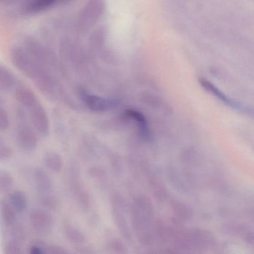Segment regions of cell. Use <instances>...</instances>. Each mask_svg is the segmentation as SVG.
Returning a JSON list of instances; mask_svg holds the SVG:
<instances>
[{
    "mask_svg": "<svg viewBox=\"0 0 254 254\" xmlns=\"http://www.w3.org/2000/svg\"><path fill=\"white\" fill-rule=\"evenodd\" d=\"M9 54L12 64L29 79L32 80L38 90L48 99L62 101L74 109L76 108V104L59 78L41 64L24 47L14 46Z\"/></svg>",
    "mask_w": 254,
    "mask_h": 254,
    "instance_id": "obj_1",
    "label": "cell"
},
{
    "mask_svg": "<svg viewBox=\"0 0 254 254\" xmlns=\"http://www.w3.org/2000/svg\"><path fill=\"white\" fill-rule=\"evenodd\" d=\"M23 47L49 70L55 75L66 78L69 75L66 65L50 49L39 41L29 37L23 41Z\"/></svg>",
    "mask_w": 254,
    "mask_h": 254,
    "instance_id": "obj_2",
    "label": "cell"
},
{
    "mask_svg": "<svg viewBox=\"0 0 254 254\" xmlns=\"http://www.w3.org/2000/svg\"><path fill=\"white\" fill-rule=\"evenodd\" d=\"M77 93L85 106L93 112H105L114 109L118 105V102L115 99L90 94L84 87H78Z\"/></svg>",
    "mask_w": 254,
    "mask_h": 254,
    "instance_id": "obj_3",
    "label": "cell"
},
{
    "mask_svg": "<svg viewBox=\"0 0 254 254\" xmlns=\"http://www.w3.org/2000/svg\"><path fill=\"white\" fill-rule=\"evenodd\" d=\"M103 9V0H89L78 16L80 29L86 30L93 26L102 15Z\"/></svg>",
    "mask_w": 254,
    "mask_h": 254,
    "instance_id": "obj_4",
    "label": "cell"
},
{
    "mask_svg": "<svg viewBox=\"0 0 254 254\" xmlns=\"http://www.w3.org/2000/svg\"><path fill=\"white\" fill-rule=\"evenodd\" d=\"M16 142L22 151L33 152L38 148V140L35 130L24 123H20L16 128Z\"/></svg>",
    "mask_w": 254,
    "mask_h": 254,
    "instance_id": "obj_5",
    "label": "cell"
},
{
    "mask_svg": "<svg viewBox=\"0 0 254 254\" xmlns=\"http://www.w3.org/2000/svg\"><path fill=\"white\" fill-rule=\"evenodd\" d=\"M29 223L35 232L40 234H49L54 227V218L53 215L41 209L31 211L29 215Z\"/></svg>",
    "mask_w": 254,
    "mask_h": 254,
    "instance_id": "obj_6",
    "label": "cell"
},
{
    "mask_svg": "<svg viewBox=\"0 0 254 254\" xmlns=\"http://www.w3.org/2000/svg\"><path fill=\"white\" fill-rule=\"evenodd\" d=\"M29 114L36 131L43 137L48 136L50 131V119L44 107L38 102L29 108Z\"/></svg>",
    "mask_w": 254,
    "mask_h": 254,
    "instance_id": "obj_7",
    "label": "cell"
},
{
    "mask_svg": "<svg viewBox=\"0 0 254 254\" xmlns=\"http://www.w3.org/2000/svg\"><path fill=\"white\" fill-rule=\"evenodd\" d=\"M198 81L203 89H205L206 91L209 92L211 94L215 96L217 99L221 100L223 103L225 104L227 106L230 107L233 109L249 114V108L243 106V105L236 102V101L233 100V99H230L228 96H226L223 92H221V90H220L216 86L214 85L210 81L203 78H199Z\"/></svg>",
    "mask_w": 254,
    "mask_h": 254,
    "instance_id": "obj_8",
    "label": "cell"
},
{
    "mask_svg": "<svg viewBox=\"0 0 254 254\" xmlns=\"http://www.w3.org/2000/svg\"><path fill=\"white\" fill-rule=\"evenodd\" d=\"M33 179L35 188L41 194H48L53 191V180L42 168H35L33 172Z\"/></svg>",
    "mask_w": 254,
    "mask_h": 254,
    "instance_id": "obj_9",
    "label": "cell"
},
{
    "mask_svg": "<svg viewBox=\"0 0 254 254\" xmlns=\"http://www.w3.org/2000/svg\"><path fill=\"white\" fill-rule=\"evenodd\" d=\"M58 0H29L23 7V14L35 15L50 9Z\"/></svg>",
    "mask_w": 254,
    "mask_h": 254,
    "instance_id": "obj_10",
    "label": "cell"
},
{
    "mask_svg": "<svg viewBox=\"0 0 254 254\" xmlns=\"http://www.w3.org/2000/svg\"><path fill=\"white\" fill-rule=\"evenodd\" d=\"M16 99L17 102L25 108H30L38 103V98L35 96V93L30 89L23 86H19L15 90Z\"/></svg>",
    "mask_w": 254,
    "mask_h": 254,
    "instance_id": "obj_11",
    "label": "cell"
},
{
    "mask_svg": "<svg viewBox=\"0 0 254 254\" xmlns=\"http://www.w3.org/2000/svg\"><path fill=\"white\" fill-rule=\"evenodd\" d=\"M44 162L47 169L54 173H60L64 167L63 157L56 151H47L44 156Z\"/></svg>",
    "mask_w": 254,
    "mask_h": 254,
    "instance_id": "obj_12",
    "label": "cell"
},
{
    "mask_svg": "<svg viewBox=\"0 0 254 254\" xmlns=\"http://www.w3.org/2000/svg\"><path fill=\"white\" fill-rule=\"evenodd\" d=\"M0 218L7 227L17 222V212L7 200H0Z\"/></svg>",
    "mask_w": 254,
    "mask_h": 254,
    "instance_id": "obj_13",
    "label": "cell"
},
{
    "mask_svg": "<svg viewBox=\"0 0 254 254\" xmlns=\"http://www.w3.org/2000/svg\"><path fill=\"white\" fill-rule=\"evenodd\" d=\"M17 84L15 75L5 65L0 64V90L8 91Z\"/></svg>",
    "mask_w": 254,
    "mask_h": 254,
    "instance_id": "obj_14",
    "label": "cell"
},
{
    "mask_svg": "<svg viewBox=\"0 0 254 254\" xmlns=\"http://www.w3.org/2000/svg\"><path fill=\"white\" fill-rule=\"evenodd\" d=\"M8 202L18 213H23L25 212L27 209L29 204L26 194L20 190H14L10 193Z\"/></svg>",
    "mask_w": 254,
    "mask_h": 254,
    "instance_id": "obj_15",
    "label": "cell"
},
{
    "mask_svg": "<svg viewBox=\"0 0 254 254\" xmlns=\"http://www.w3.org/2000/svg\"><path fill=\"white\" fill-rule=\"evenodd\" d=\"M65 237L71 242V243L79 244L84 243L86 240L85 235L77 227L74 226L67 225L64 227V230Z\"/></svg>",
    "mask_w": 254,
    "mask_h": 254,
    "instance_id": "obj_16",
    "label": "cell"
},
{
    "mask_svg": "<svg viewBox=\"0 0 254 254\" xmlns=\"http://www.w3.org/2000/svg\"><path fill=\"white\" fill-rule=\"evenodd\" d=\"M126 114L127 117H130V119L136 122L138 126H139V130H140L141 133L143 134V136H148L149 132H148V124H147L145 117L141 113L136 111H133V110H128V111H126Z\"/></svg>",
    "mask_w": 254,
    "mask_h": 254,
    "instance_id": "obj_17",
    "label": "cell"
},
{
    "mask_svg": "<svg viewBox=\"0 0 254 254\" xmlns=\"http://www.w3.org/2000/svg\"><path fill=\"white\" fill-rule=\"evenodd\" d=\"M8 227H10V239H12L20 244L23 243L26 240V228L23 224L16 222Z\"/></svg>",
    "mask_w": 254,
    "mask_h": 254,
    "instance_id": "obj_18",
    "label": "cell"
},
{
    "mask_svg": "<svg viewBox=\"0 0 254 254\" xmlns=\"http://www.w3.org/2000/svg\"><path fill=\"white\" fill-rule=\"evenodd\" d=\"M40 203L44 207L53 211L57 210L60 206L59 199L55 196L51 195L50 193L42 194L40 198Z\"/></svg>",
    "mask_w": 254,
    "mask_h": 254,
    "instance_id": "obj_19",
    "label": "cell"
},
{
    "mask_svg": "<svg viewBox=\"0 0 254 254\" xmlns=\"http://www.w3.org/2000/svg\"><path fill=\"white\" fill-rule=\"evenodd\" d=\"M14 184V178L9 172L1 169L0 170V191L9 190Z\"/></svg>",
    "mask_w": 254,
    "mask_h": 254,
    "instance_id": "obj_20",
    "label": "cell"
},
{
    "mask_svg": "<svg viewBox=\"0 0 254 254\" xmlns=\"http://www.w3.org/2000/svg\"><path fill=\"white\" fill-rule=\"evenodd\" d=\"M3 252L5 254H20L23 253L21 244L9 239L4 244Z\"/></svg>",
    "mask_w": 254,
    "mask_h": 254,
    "instance_id": "obj_21",
    "label": "cell"
},
{
    "mask_svg": "<svg viewBox=\"0 0 254 254\" xmlns=\"http://www.w3.org/2000/svg\"><path fill=\"white\" fill-rule=\"evenodd\" d=\"M9 126V115L3 107H0V130L5 131L8 130Z\"/></svg>",
    "mask_w": 254,
    "mask_h": 254,
    "instance_id": "obj_22",
    "label": "cell"
},
{
    "mask_svg": "<svg viewBox=\"0 0 254 254\" xmlns=\"http://www.w3.org/2000/svg\"><path fill=\"white\" fill-rule=\"evenodd\" d=\"M14 155L11 147L0 142V162L8 161Z\"/></svg>",
    "mask_w": 254,
    "mask_h": 254,
    "instance_id": "obj_23",
    "label": "cell"
},
{
    "mask_svg": "<svg viewBox=\"0 0 254 254\" xmlns=\"http://www.w3.org/2000/svg\"><path fill=\"white\" fill-rule=\"evenodd\" d=\"M46 245L41 242H35L30 245L29 248V253L31 254H46Z\"/></svg>",
    "mask_w": 254,
    "mask_h": 254,
    "instance_id": "obj_24",
    "label": "cell"
},
{
    "mask_svg": "<svg viewBox=\"0 0 254 254\" xmlns=\"http://www.w3.org/2000/svg\"><path fill=\"white\" fill-rule=\"evenodd\" d=\"M67 253V251L64 249L63 247L59 245H50L46 247V254H64Z\"/></svg>",
    "mask_w": 254,
    "mask_h": 254,
    "instance_id": "obj_25",
    "label": "cell"
},
{
    "mask_svg": "<svg viewBox=\"0 0 254 254\" xmlns=\"http://www.w3.org/2000/svg\"><path fill=\"white\" fill-rule=\"evenodd\" d=\"M17 117L20 121H24L26 120V114H25L23 110L21 108H19L17 111Z\"/></svg>",
    "mask_w": 254,
    "mask_h": 254,
    "instance_id": "obj_26",
    "label": "cell"
},
{
    "mask_svg": "<svg viewBox=\"0 0 254 254\" xmlns=\"http://www.w3.org/2000/svg\"><path fill=\"white\" fill-rule=\"evenodd\" d=\"M18 0H0V4H4V5H8V4L14 3L17 2Z\"/></svg>",
    "mask_w": 254,
    "mask_h": 254,
    "instance_id": "obj_27",
    "label": "cell"
},
{
    "mask_svg": "<svg viewBox=\"0 0 254 254\" xmlns=\"http://www.w3.org/2000/svg\"><path fill=\"white\" fill-rule=\"evenodd\" d=\"M4 99L0 96V107H3Z\"/></svg>",
    "mask_w": 254,
    "mask_h": 254,
    "instance_id": "obj_28",
    "label": "cell"
}]
</instances>
